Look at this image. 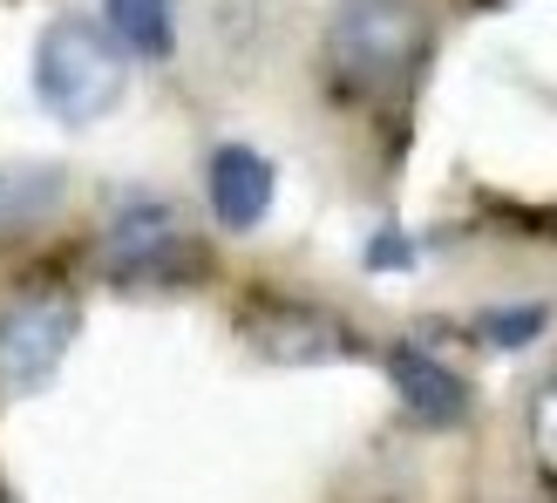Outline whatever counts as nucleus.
Masks as SVG:
<instances>
[{
  "mask_svg": "<svg viewBox=\"0 0 557 503\" xmlns=\"http://www.w3.org/2000/svg\"><path fill=\"white\" fill-rule=\"evenodd\" d=\"M429 14L422 0H341L326 21V75L347 96H395L429 62Z\"/></svg>",
  "mask_w": 557,
  "mask_h": 503,
  "instance_id": "1",
  "label": "nucleus"
},
{
  "mask_svg": "<svg viewBox=\"0 0 557 503\" xmlns=\"http://www.w3.org/2000/svg\"><path fill=\"white\" fill-rule=\"evenodd\" d=\"M129 89V54L116 48L102 21H82V14H62L41 27L35 41V96L54 123H102L109 109L123 102Z\"/></svg>",
  "mask_w": 557,
  "mask_h": 503,
  "instance_id": "2",
  "label": "nucleus"
},
{
  "mask_svg": "<svg viewBox=\"0 0 557 503\" xmlns=\"http://www.w3.org/2000/svg\"><path fill=\"white\" fill-rule=\"evenodd\" d=\"M82 333V306L69 293H27L0 314V388L8 395H35L62 375V360Z\"/></svg>",
  "mask_w": 557,
  "mask_h": 503,
  "instance_id": "3",
  "label": "nucleus"
},
{
  "mask_svg": "<svg viewBox=\"0 0 557 503\" xmlns=\"http://www.w3.org/2000/svg\"><path fill=\"white\" fill-rule=\"evenodd\" d=\"M102 266L116 279H184L198 266V245H190L184 218L171 205H123L102 232Z\"/></svg>",
  "mask_w": 557,
  "mask_h": 503,
  "instance_id": "4",
  "label": "nucleus"
},
{
  "mask_svg": "<svg viewBox=\"0 0 557 503\" xmlns=\"http://www.w3.org/2000/svg\"><path fill=\"white\" fill-rule=\"evenodd\" d=\"M245 333H252V347H259L265 360H286V368H320V360L354 354L347 327L333 320V314H320V306H286V299L259 306Z\"/></svg>",
  "mask_w": 557,
  "mask_h": 503,
  "instance_id": "5",
  "label": "nucleus"
},
{
  "mask_svg": "<svg viewBox=\"0 0 557 503\" xmlns=\"http://www.w3.org/2000/svg\"><path fill=\"white\" fill-rule=\"evenodd\" d=\"M211 218L225 232H259L265 225V211H272V163L252 150V144H225V150H211Z\"/></svg>",
  "mask_w": 557,
  "mask_h": 503,
  "instance_id": "6",
  "label": "nucleus"
},
{
  "mask_svg": "<svg viewBox=\"0 0 557 503\" xmlns=\"http://www.w3.org/2000/svg\"><path fill=\"white\" fill-rule=\"evenodd\" d=\"M387 375H395L408 415H422L429 429H449V422H462V415H469V388H462V375L442 368L429 347H395V354H387Z\"/></svg>",
  "mask_w": 557,
  "mask_h": 503,
  "instance_id": "7",
  "label": "nucleus"
},
{
  "mask_svg": "<svg viewBox=\"0 0 557 503\" xmlns=\"http://www.w3.org/2000/svg\"><path fill=\"white\" fill-rule=\"evenodd\" d=\"M109 35H116L123 54H150L163 62L171 54V0H109Z\"/></svg>",
  "mask_w": 557,
  "mask_h": 503,
  "instance_id": "8",
  "label": "nucleus"
},
{
  "mask_svg": "<svg viewBox=\"0 0 557 503\" xmlns=\"http://www.w3.org/2000/svg\"><path fill=\"white\" fill-rule=\"evenodd\" d=\"M544 320H550L544 306H490V314H476V333L490 347H523Z\"/></svg>",
  "mask_w": 557,
  "mask_h": 503,
  "instance_id": "9",
  "label": "nucleus"
},
{
  "mask_svg": "<svg viewBox=\"0 0 557 503\" xmlns=\"http://www.w3.org/2000/svg\"><path fill=\"white\" fill-rule=\"evenodd\" d=\"M531 456H537V469L557 483V368L544 375V388H537V402H531Z\"/></svg>",
  "mask_w": 557,
  "mask_h": 503,
  "instance_id": "10",
  "label": "nucleus"
}]
</instances>
